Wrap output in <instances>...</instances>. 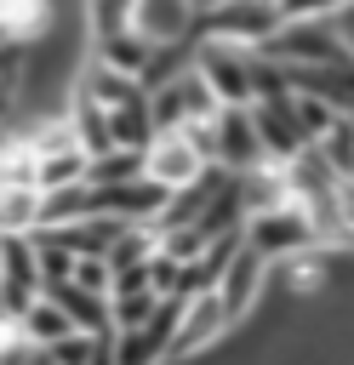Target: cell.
<instances>
[{"mask_svg": "<svg viewBox=\"0 0 354 365\" xmlns=\"http://www.w3.org/2000/svg\"><path fill=\"white\" fill-rule=\"evenodd\" d=\"M74 91H86L91 103H103V108L114 114V108H126L131 97H143L148 86H143L137 74H126V68H114V63H103L97 51H86V63H80V74H74Z\"/></svg>", "mask_w": 354, "mask_h": 365, "instance_id": "9c48e42d", "label": "cell"}, {"mask_svg": "<svg viewBox=\"0 0 354 365\" xmlns=\"http://www.w3.org/2000/svg\"><path fill=\"white\" fill-rule=\"evenodd\" d=\"M251 120H257L263 154L280 160V165H291L303 148H314V137H308V125H303V114H297V91H291V97H263V103H251Z\"/></svg>", "mask_w": 354, "mask_h": 365, "instance_id": "52a82bcc", "label": "cell"}, {"mask_svg": "<svg viewBox=\"0 0 354 365\" xmlns=\"http://www.w3.org/2000/svg\"><path fill=\"white\" fill-rule=\"evenodd\" d=\"M354 0H280V11H285V23L291 17H343Z\"/></svg>", "mask_w": 354, "mask_h": 365, "instance_id": "44dd1931", "label": "cell"}, {"mask_svg": "<svg viewBox=\"0 0 354 365\" xmlns=\"http://www.w3.org/2000/svg\"><path fill=\"white\" fill-rule=\"evenodd\" d=\"M74 285L114 297V268H108V257H80V262H74Z\"/></svg>", "mask_w": 354, "mask_h": 365, "instance_id": "ffe728a7", "label": "cell"}, {"mask_svg": "<svg viewBox=\"0 0 354 365\" xmlns=\"http://www.w3.org/2000/svg\"><path fill=\"white\" fill-rule=\"evenodd\" d=\"M194 23H200V6L194 0H137V17H131V29L148 34L154 46L194 40Z\"/></svg>", "mask_w": 354, "mask_h": 365, "instance_id": "30bf717a", "label": "cell"}, {"mask_svg": "<svg viewBox=\"0 0 354 365\" xmlns=\"http://www.w3.org/2000/svg\"><path fill=\"white\" fill-rule=\"evenodd\" d=\"M200 74L211 80V91L223 97V108H251L257 103V51L251 46H228V40H200Z\"/></svg>", "mask_w": 354, "mask_h": 365, "instance_id": "7a4b0ae2", "label": "cell"}, {"mask_svg": "<svg viewBox=\"0 0 354 365\" xmlns=\"http://www.w3.org/2000/svg\"><path fill=\"white\" fill-rule=\"evenodd\" d=\"M17 319H23L29 342H40V348H51V342H63L69 331H80V325L69 319V308H63L57 297H46V291H40V297H34V302H29V308H23Z\"/></svg>", "mask_w": 354, "mask_h": 365, "instance_id": "7c38bea8", "label": "cell"}, {"mask_svg": "<svg viewBox=\"0 0 354 365\" xmlns=\"http://www.w3.org/2000/svg\"><path fill=\"white\" fill-rule=\"evenodd\" d=\"M268 279H274V262H268V257H263V251L246 240V245L228 257L223 279H217V297H223V308L234 314V325L257 314V302L268 297Z\"/></svg>", "mask_w": 354, "mask_h": 365, "instance_id": "8992f818", "label": "cell"}, {"mask_svg": "<svg viewBox=\"0 0 354 365\" xmlns=\"http://www.w3.org/2000/svg\"><path fill=\"white\" fill-rule=\"evenodd\" d=\"M91 177V154L86 148H63V154H40V188H63V182H86Z\"/></svg>", "mask_w": 354, "mask_h": 365, "instance_id": "2e32d148", "label": "cell"}, {"mask_svg": "<svg viewBox=\"0 0 354 365\" xmlns=\"http://www.w3.org/2000/svg\"><path fill=\"white\" fill-rule=\"evenodd\" d=\"M160 291H126V297H114V331H137V325H148L154 314H160Z\"/></svg>", "mask_w": 354, "mask_h": 365, "instance_id": "ac0fdd59", "label": "cell"}, {"mask_svg": "<svg viewBox=\"0 0 354 365\" xmlns=\"http://www.w3.org/2000/svg\"><path fill=\"white\" fill-rule=\"evenodd\" d=\"M206 171H211V160L194 148L188 125L154 131V137H148V148H143V177H148V182H166L171 194H177V188H188V182H200Z\"/></svg>", "mask_w": 354, "mask_h": 365, "instance_id": "277c9868", "label": "cell"}, {"mask_svg": "<svg viewBox=\"0 0 354 365\" xmlns=\"http://www.w3.org/2000/svg\"><path fill=\"white\" fill-rule=\"evenodd\" d=\"M194 6H200V11H206V6H217V0H194Z\"/></svg>", "mask_w": 354, "mask_h": 365, "instance_id": "7402d4cb", "label": "cell"}, {"mask_svg": "<svg viewBox=\"0 0 354 365\" xmlns=\"http://www.w3.org/2000/svg\"><path fill=\"white\" fill-rule=\"evenodd\" d=\"M285 23V11H280V0H217V6H206L200 11V23H194V34L200 40H228V46H263L274 29Z\"/></svg>", "mask_w": 354, "mask_h": 365, "instance_id": "6da1fadb", "label": "cell"}, {"mask_svg": "<svg viewBox=\"0 0 354 365\" xmlns=\"http://www.w3.org/2000/svg\"><path fill=\"white\" fill-rule=\"evenodd\" d=\"M108 120H114V143H120V148H148V137L160 131V125H154V108H148V91L131 97L126 108H114Z\"/></svg>", "mask_w": 354, "mask_h": 365, "instance_id": "5bb4252c", "label": "cell"}, {"mask_svg": "<svg viewBox=\"0 0 354 365\" xmlns=\"http://www.w3.org/2000/svg\"><path fill=\"white\" fill-rule=\"evenodd\" d=\"M217 165H228V171H251V165H263L268 154H263V137H257V120H251V108H223L217 120Z\"/></svg>", "mask_w": 354, "mask_h": 365, "instance_id": "ba28073f", "label": "cell"}, {"mask_svg": "<svg viewBox=\"0 0 354 365\" xmlns=\"http://www.w3.org/2000/svg\"><path fill=\"white\" fill-rule=\"evenodd\" d=\"M228 331H234V314L223 308V297H217V291H200V297L183 302L177 331H171V354H166V359H200V354L217 348Z\"/></svg>", "mask_w": 354, "mask_h": 365, "instance_id": "5b68a950", "label": "cell"}, {"mask_svg": "<svg viewBox=\"0 0 354 365\" xmlns=\"http://www.w3.org/2000/svg\"><path fill=\"white\" fill-rule=\"evenodd\" d=\"M320 148H325V160L337 165V177L354 182V120H348V114H337V125L320 137Z\"/></svg>", "mask_w": 354, "mask_h": 365, "instance_id": "d6986e66", "label": "cell"}, {"mask_svg": "<svg viewBox=\"0 0 354 365\" xmlns=\"http://www.w3.org/2000/svg\"><path fill=\"white\" fill-rule=\"evenodd\" d=\"M91 51H97L103 63H114V68H126V74H137V80H143V68H148V57H154V40H148V34H137V29H120V34L91 40Z\"/></svg>", "mask_w": 354, "mask_h": 365, "instance_id": "4fadbf2b", "label": "cell"}, {"mask_svg": "<svg viewBox=\"0 0 354 365\" xmlns=\"http://www.w3.org/2000/svg\"><path fill=\"white\" fill-rule=\"evenodd\" d=\"M246 240H251L268 262H285V257L320 245V228H314V217H308L297 200H285V205H274V211H251V217H246Z\"/></svg>", "mask_w": 354, "mask_h": 365, "instance_id": "3957f363", "label": "cell"}, {"mask_svg": "<svg viewBox=\"0 0 354 365\" xmlns=\"http://www.w3.org/2000/svg\"><path fill=\"white\" fill-rule=\"evenodd\" d=\"M143 177V148H108L91 160V182H131Z\"/></svg>", "mask_w": 354, "mask_h": 365, "instance_id": "e0dca14e", "label": "cell"}, {"mask_svg": "<svg viewBox=\"0 0 354 365\" xmlns=\"http://www.w3.org/2000/svg\"><path fill=\"white\" fill-rule=\"evenodd\" d=\"M80 17H86V34H91V40H103V34L131 29L137 0H80Z\"/></svg>", "mask_w": 354, "mask_h": 365, "instance_id": "9a60e30c", "label": "cell"}, {"mask_svg": "<svg viewBox=\"0 0 354 365\" xmlns=\"http://www.w3.org/2000/svg\"><path fill=\"white\" fill-rule=\"evenodd\" d=\"M46 211V188L34 182H0V234H34Z\"/></svg>", "mask_w": 354, "mask_h": 365, "instance_id": "8fae6325", "label": "cell"}]
</instances>
